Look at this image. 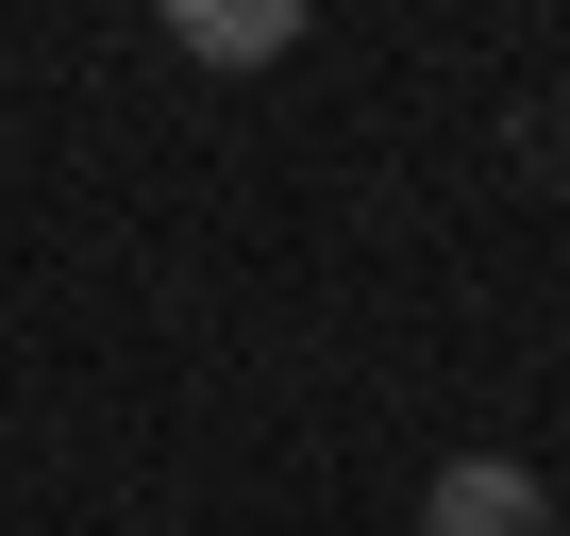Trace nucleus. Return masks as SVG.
<instances>
[{
    "label": "nucleus",
    "mask_w": 570,
    "mask_h": 536,
    "mask_svg": "<svg viewBox=\"0 0 570 536\" xmlns=\"http://www.w3.org/2000/svg\"><path fill=\"white\" fill-rule=\"evenodd\" d=\"M420 536H553V486H537L520 453H453V469L420 486Z\"/></svg>",
    "instance_id": "nucleus-1"
},
{
    "label": "nucleus",
    "mask_w": 570,
    "mask_h": 536,
    "mask_svg": "<svg viewBox=\"0 0 570 536\" xmlns=\"http://www.w3.org/2000/svg\"><path fill=\"white\" fill-rule=\"evenodd\" d=\"M168 34L202 68H268V51H303V0H168Z\"/></svg>",
    "instance_id": "nucleus-2"
}]
</instances>
